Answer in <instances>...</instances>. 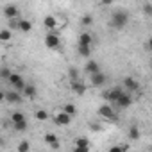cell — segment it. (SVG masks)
Listing matches in <instances>:
<instances>
[{"label":"cell","mask_w":152,"mask_h":152,"mask_svg":"<svg viewBox=\"0 0 152 152\" xmlns=\"http://www.w3.org/2000/svg\"><path fill=\"white\" fill-rule=\"evenodd\" d=\"M129 15L125 13V11H115L113 15H111V20H109V25L113 27V29H124L127 23H129Z\"/></svg>","instance_id":"cell-1"},{"label":"cell","mask_w":152,"mask_h":152,"mask_svg":"<svg viewBox=\"0 0 152 152\" xmlns=\"http://www.w3.org/2000/svg\"><path fill=\"white\" fill-rule=\"evenodd\" d=\"M45 45H47V48H50V50H59L61 48V38H59V34L57 32H48L47 36H45Z\"/></svg>","instance_id":"cell-2"},{"label":"cell","mask_w":152,"mask_h":152,"mask_svg":"<svg viewBox=\"0 0 152 152\" xmlns=\"http://www.w3.org/2000/svg\"><path fill=\"white\" fill-rule=\"evenodd\" d=\"M11 86H13V90H16V91H23V88L27 86V83H25V79L22 77L20 73H11V77H9V81H7Z\"/></svg>","instance_id":"cell-3"},{"label":"cell","mask_w":152,"mask_h":152,"mask_svg":"<svg viewBox=\"0 0 152 152\" xmlns=\"http://www.w3.org/2000/svg\"><path fill=\"white\" fill-rule=\"evenodd\" d=\"M124 91H125V90H122V88L116 86V88H111V90H107V91H102V99H104V100H109L111 104H115V102L120 99V95H122Z\"/></svg>","instance_id":"cell-4"},{"label":"cell","mask_w":152,"mask_h":152,"mask_svg":"<svg viewBox=\"0 0 152 152\" xmlns=\"http://www.w3.org/2000/svg\"><path fill=\"white\" fill-rule=\"evenodd\" d=\"M54 122H56V125H59V127H66V125L72 124V115H68L66 111L61 109L59 113L54 115Z\"/></svg>","instance_id":"cell-5"},{"label":"cell","mask_w":152,"mask_h":152,"mask_svg":"<svg viewBox=\"0 0 152 152\" xmlns=\"http://www.w3.org/2000/svg\"><path fill=\"white\" fill-rule=\"evenodd\" d=\"M97 113H99V116H102V118L116 120V115H115V109H113V106H111V104H102V106L97 109Z\"/></svg>","instance_id":"cell-6"},{"label":"cell","mask_w":152,"mask_h":152,"mask_svg":"<svg viewBox=\"0 0 152 152\" xmlns=\"http://www.w3.org/2000/svg\"><path fill=\"white\" fill-rule=\"evenodd\" d=\"M2 99H4V100H7L9 104H20L23 97H22V91L11 90V91H6V93H2Z\"/></svg>","instance_id":"cell-7"},{"label":"cell","mask_w":152,"mask_h":152,"mask_svg":"<svg viewBox=\"0 0 152 152\" xmlns=\"http://www.w3.org/2000/svg\"><path fill=\"white\" fill-rule=\"evenodd\" d=\"M90 81H91V86H95V88H99V86H102V84H106V81H107V77H106V73L100 70V72H97V73H91L90 75Z\"/></svg>","instance_id":"cell-8"},{"label":"cell","mask_w":152,"mask_h":152,"mask_svg":"<svg viewBox=\"0 0 152 152\" xmlns=\"http://www.w3.org/2000/svg\"><path fill=\"white\" fill-rule=\"evenodd\" d=\"M70 90L75 95H84L86 93V84L81 79H75V81H70Z\"/></svg>","instance_id":"cell-9"},{"label":"cell","mask_w":152,"mask_h":152,"mask_svg":"<svg viewBox=\"0 0 152 152\" xmlns=\"http://www.w3.org/2000/svg\"><path fill=\"white\" fill-rule=\"evenodd\" d=\"M124 88H125V91L134 93V91L140 90V83H138L134 77H125V79H124Z\"/></svg>","instance_id":"cell-10"},{"label":"cell","mask_w":152,"mask_h":152,"mask_svg":"<svg viewBox=\"0 0 152 152\" xmlns=\"http://www.w3.org/2000/svg\"><path fill=\"white\" fill-rule=\"evenodd\" d=\"M132 104V97H131V93L129 91H124L122 95H120V99L113 104V106H116V107H129Z\"/></svg>","instance_id":"cell-11"},{"label":"cell","mask_w":152,"mask_h":152,"mask_svg":"<svg viewBox=\"0 0 152 152\" xmlns=\"http://www.w3.org/2000/svg\"><path fill=\"white\" fill-rule=\"evenodd\" d=\"M75 152H88L90 150V140L88 138H77L75 140V148H73Z\"/></svg>","instance_id":"cell-12"},{"label":"cell","mask_w":152,"mask_h":152,"mask_svg":"<svg viewBox=\"0 0 152 152\" xmlns=\"http://www.w3.org/2000/svg\"><path fill=\"white\" fill-rule=\"evenodd\" d=\"M84 72H86L88 75H91V73H97V72H100V64H99L97 61L90 59V61L84 64Z\"/></svg>","instance_id":"cell-13"},{"label":"cell","mask_w":152,"mask_h":152,"mask_svg":"<svg viewBox=\"0 0 152 152\" xmlns=\"http://www.w3.org/2000/svg\"><path fill=\"white\" fill-rule=\"evenodd\" d=\"M22 93H23V97H25V99H36L38 90H36V86H34V84H31V83H29V84L23 88V91H22Z\"/></svg>","instance_id":"cell-14"},{"label":"cell","mask_w":152,"mask_h":152,"mask_svg":"<svg viewBox=\"0 0 152 152\" xmlns=\"http://www.w3.org/2000/svg\"><path fill=\"white\" fill-rule=\"evenodd\" d=\"M4 15H6V18L9 20V18H18V15H20V11H18V7L16 6H6V9H4Z\"/></svg>","instance_id":"cell-15"},{"label":"cell","mask_w":152,"mask_h":152,"mask_svg":"<svg viewBox=\"0 0 152 152\" xmlns=\"http://www.w3.org/2000/svg\"><path fill=\"white\" fill-rule=\"evenodd\" d=\"M127 138H129V140H132V141L140 140V138H141L140 127H138V125H131V127H129V131H127Z\"/></svg>","instance_id":"cell-16"},{"label":"cell","mask_w":152,"mask_h":152,"mask_svg":"<svg viewBox=\"0 0 152 152\" xmlns=\"http://www.w3.org/2000/svg\"><path fill=\"white\" fill-rule=\"evenodd\" d=\"M43 25H45L47 29L54 31V29L57 27V18H56V16H52V15H48V16H45V18H43Z\"/></svg>","instance_id":"cell-17"},{"label":"cell","mask_w":152,"mask_h":152,"mask_svg":"<svg viewBox=\"0 0 152 152\" xmlns=\"http://www.w3.org/2000/svg\"><path fill=\"white\" fill-rule=\"evenodd\" d=\"M79 43L81 45H91L93 43V36L90 32H81L79 34Z\"/></svg>","instance_id":"cell-18"},{"label":"cell","mask_w":152,"mask_h":152,"mask_svg":"<svg viewBox=\"0 0 152 152\" xmlns=\"http://www.w3.org/2000/svg\"><path fill=\"white\" fill-rule=\"evenodd\" d=\"M77 52H79L81 57H90V54H91V45H81V43H79Z\"/></svg>","instance_id":"cell-19"},{"label":"cell","mask_w":152,"mask_h":152,"mask_svg":"<svg viewBox=\"0 0 152 152\" xmlns=\"http://www.w3.org/2000/svg\"><path fill=\"white\" fill-rule=\"evenodd\" d=\"M11 122H13V124H25V122H27V118H25V115H23V113L15 111V113L11 115Z\"/></svg>","instance_id":"cell-20"},{"label":"cell","mask_w":152,"mask_h":152,"mask_svg":"<svg viewBox=\"0 0 152 152\" xmlns=\"http://www.w3.org/2000/svg\"><path fill=\"white\" fill-rule=\"evenodd\" d=\"M20 31L22 32H31L32 31V23L29 20H20Z\"/></svg>","instance_id":"cell-21"},{"label":"cell","mask_w":152,"mask_h":152,"mask_svg":"<svg viewBox=\"0 0 152 152\" xmlns=\"http://www.w3.org/2000/svg\"><path fill=\"white\" fill-rule=\"evenodd\" d=\"M11 38H13V32H11V29H9V27H7V29H2V32H0V39H2V41L6 43V41H9Z\"/></svg>","instance_id":"cell-22"},{"label":"cell","mask_w":152,"mask_h":152,"mask_svg":"<svg viewBox=\"0 0 152 152\" xmlns=\"http://www.w3.org/2000/svg\"><path fill=\"white\" fill-rule=\"evenodd\" d=\"M61 109H63V111H66V113H68V115H72V116H75V113H77V107H75L73 104H64Z\"/></svg>","instance_id":"cell-23"},{"label":"cell","mask_w":152,"mask_h":152,"mask_svg":"<svg viewBox=\"0 0 152 152\" xmlns=\"http://www.w3.org/2000/svg\"><path fill=\"white\" fill-rule=\"evenodd\" d=\"M91 23H93V16H91V15H84V16L81 18V25H83V27H90Z\"/></svg>","instance_id":"cell-24"},{"label":"cell","mask_w":152,"mask_h":152,"mask_svg":"<svg viewBox=\"0 0 152 152\" xmlns=\"http://www.w3.org/2000/svg\"><path fill=\"white\" fill-rule=\"evenodd\" d=\"M7 27H9L11 31H13V29H18V31H20V20H18V18H9V20H7Z\"/></svg>","instance_id":"cell-25"},{"label":"cell","mask_w":152,"mask_h":152,"mask_svg":"<svg viewBox=\"0 0 152 152\" xmlns=\"http://www.w3.org/2000/svg\"><path fill=\"white\" fill-rule=\"evenodd\" d=\"M48 118V113L45 111V109H38L36 111V120H39V122H45Z\"/></svg>","instance_id":"cell-26"},{"label":"cell","mask_w":152,"mask_h":152,"mask_svg":"<svg viewBox=\"0 0 152 152\" xmlns=\"http://www.w3.org/2000/svg\"><path fill=\"white\" fill-rule=\"evenodd\" d=\"M43 140H45V143H48V145H52L54 141H57V136H56L54 132H47V134L43 136Z\"/></svg>","instance_id":"cell-27"},{"label":"cell","mask_w":152,"mask_h":152,"mask_svg":"<svg viewBox=\"0 0 152 152\" xmlns=\"http://www.w3.org/2000/svg\"><path fill=\"white\" fill-rule=\"evenodd\" d=\"M11 73H13V72H11L7 66H4V68H2V72H0V77H2V81H9Z\"/></svg>","instance_id":"cell-28"},{"label":"cell","mask_w":152,"mask_h":152,"mask_svg":"<svg viewBox=\"0 0 152 152\" xmlns=\"http://www.w3.org/2000/svg\"><path fill=\"white\" fill-rule=\"evenodd\" d=\"M27 150H31V143H29V141H22V143L16 147V152H27Z\"/></svg>","instance_id":"cell-29"},{"label":"cell","mask_w":152,"mask_h":152,"mask_svg":"<svg viewBox=\"0 0 152 152\" xmlns=\"http://www.w3.org/2000/svg\"><path fill=\"white\" fill-rule=\"evenodd\" d=\"M13 127H15V131H18V132H23V131H27L29 124H27V122H25V124H13Z\"/></svg>","instance_id":"cell-30"},{"label":"cell","mask_w":152,"mask_h":152,"mask_svg":"<svg viewBox=\"0 0 152 152\" xmlns=\"http://www.w3.org/2000/svg\"><path fill=\"white\" fill-rule=\"evenodd\" d=\"M68 77H70V81H75V79H79V72L75 70V68H70V70H68Z\"/></svg>","instance_id":"cell-31"},{"label":"cell","mask_w":152,"mask_h":152,"mask_svg":"<svg viewBox=\"0 0 152 152\" xmlns=\"http://www.w3.org/2000/svg\"><path fill=\"white\" fill-rule=\"evenodd\" d=\"M143 13L147 16H152V4H143Z\"/></svg>","instance_id":"cell-32"},{"label":"cell","mask_w":152,"mask_h":152,"mask_svg":"<svg viewBox=\"0 0 152 152\" xmlns=\"http://www.w3.org/2000/svg\"><path fill=\"white\" fill-rule=\"evenodd\" d=\"M113 4H115V0H100V6H104V7H109Z\"/></svg>","instance_id":"cell-33"},{"label":"cell","mask_w":152,"mask_h":152,"mask_svg":"<svg viewBox=\"0 0 152 152\" xmlns=\"http://www.w3.org/2000/svg\"><path fill=\"white\" fill-rule=\"evenodd\" d=\"M50 148H52V150H59V148H61V145H59V140H57V141H54V143L50 145Z\"/></svg>","instance_id":"cell-34"},{"label":"cell","mask_w":152,"mask_h":152,"mask_svg":"<svg viewBox=\"0 0 152 152\" xmlns=\"http://www.w3.org/2000/svg\"><path fill=\"white\" fill-rule=\"evenodd\" d=\"M90 129H91L93 132H99V131H100L102 127H100V125H95V124H91V125H90Z\"/></svg>","instance_id":"cell-35"},{"label":"cell","mask_w":152,"mask_h":152,"mask_svg":"<svg viewBox=\"0 0 152 152\" xmlns=\"http://www.w3.org/2000/svg\"><path fill=\"white\" fill-rule=\"evenodd\" d=\"M147 48L152 52V38H148V41H147Z\"/></svg>","instance_id":"cell-36"},{"label":"cell","mask_w":152,"mask_h":152,"mask_svg":"<svg viewBox=\"0 0 152 152\" xmlns=\"http://www.w3.org/2000/svg\"><path fill=\"white\" fill-rule=\"evenodd\" d=\"M150 70H152V61H150Z\"/></svg>","instance_id":"cell-37"},{"label":"cell","mask_w":152,"mask_h":152,"mask_svg":"<svg viewBox=\"0 0 152 152\" xmlns=\"http://www.w3.org/2000/svg\"><path fill=\"white\" fill-rule=\"evenodd\" d=\"M150 150H152V147H150Z\"/></svg>","instance_id":"cell-38"}]
</instances>
